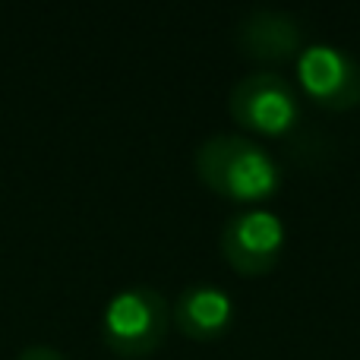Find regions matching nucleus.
<instances>
[{
  "label": "nucleus",
  "mask_w": 360,
  "mask_h": 360,
  "mask_svg": "<svg viewBox=\"0 0 360 360\" xmlns=\"http://www.w3.org/2000/svg\"><path fill=\"white\" fill-rule=\"evenodd\" d=\"M231 117L240 127L269 136H288L300 127V95L288 76L275 70H253L231 86Z\"/></svg>",
  "instance_id": "7ed1b4c3"
},
{
  "label": "nucleus",
  "mask_w": 360,
  "mask_h": 360,
  "mask_svg": "<svg viewBox=\"0 0 360 360\" xmlns=\"http://www.w3.org/2000/svg\"><path fill=\"white\" fill-rule=\"evenodd\" d=\"M237 44L256 60H288L304 48V22L291 10L256 4L237 22Z\"/></svg>",
  "instance_id": "423d86ee"
},
{
  "label": "nucleus",
  "mask_w": 360,
  "mask_h": 360,
  "mask_svg": "<svg viewBox=\"0 0 360 360\" xmlns=\"http://www.w3.org/2000/svg\"><path fill=\"white\" fill-rule=\"evenodd\" d=\"M297 79L323 108L348 111L360 105V60L332 41H310L300 48Z\"/></svg>",
  "instance_id": "39448f33"
},
{
  "label": "nucleus",
  "mask_w": 360,
  "mask_h": 360,
  "mask_svg": "<svg viewBox=\"0 0 360 360\" xmlns=\"http://www.w3.org/2000/svg\"><path fill=\"white\" fill-rule=\"evenodd\" d=\"M174 323L190 338H218L234 323V297L215 281H193L174 300Z\"/></svg>",
  "instance_id": "0eeeda50"
},
{
  "label": "nucleus",
  "mask_w": 360,
  "mask_h": 360,
  "mask_svg": "<svg viewBox=\"0 0 360 360\" xmlns=\"http://www.w3.org/2000/svg\"><path fill=\"white\" fill-rule=\"evenodd\" d=\"M168 300L149 285H130L108 300L101 313L105 345L120 357H146L168 335Z\"/></svg>",
  "instance_id": "f03ea898"
},
{
  "label": "nucleus",
  "mask_w": 360,
  "mask_h": 360,
  "mask_svg": "<svg viewBox=\"0 0 360 360\" xmlns=\"http://www.w3.org/2000/svg\"><path fill=\"white\" fill-rule=\"evenodd\" d=\"M221 253L237 272L259 275L278 262L288 243L285 218L269 205H243L221 224Z\"/></svg>",
  "instance_id": "20e7f679"
},
{
  "label": "nucleus",
  "mask_w": 360,
  "mask_h": 360,
  "mask_svg": "<svg viewBox=\"0 0 360 360\" xmlns=\"http://www.w3.org/2000/svg\"><path fill=\"white\" fill-rule=\"evenodd\" d=\"M193 162L205 186L234 202H259L281 186V165L275 155L243 133H212L199 143Z\"/></svg>",
  "instance_id": "f257e3e1"
},
{
  "label": "nucleus",
  "mask_w": 360,
  "mask_h": 360,
  "mask_svg": "<svg viewBox=\"0 0 360 360\" xmlns=\"http://www.w3.org/2000/svg\"><path fill=\"white\" fill-rule=\"evenodd\" d=\"M16 360H67V357L57 348H48V345H32V348H25Z\"/></svg>",
  "instance_id": "6e6552de"
}]
</instances>
